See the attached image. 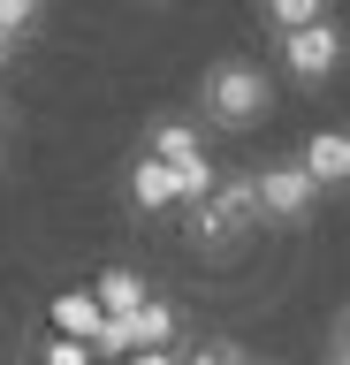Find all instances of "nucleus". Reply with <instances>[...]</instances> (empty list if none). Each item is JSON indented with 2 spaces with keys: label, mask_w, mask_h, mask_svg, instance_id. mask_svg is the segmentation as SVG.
<instances>
[{
  "label": "nucleus",
  "mask_w": 350,
  "mask_h": 365,
  "mask_svg": "<svg viewBox=\"0 0 350 365\" xmlns=\"http://www.w3.org/2000/svg\"><path fill=\"white\" fill-rule=\"evenodd\" d=\"M8 61H16V53H8V46H0V76H8Z\"/></svg>",
  "instance_id": "nucleus-15"
},
{
  "label": "nucleus",
  "mask_w": 350,
  "mask_h": 365,
  "mask_svg": "<svg viewBox=\"0 0 350 365\" xmlns=\"http://www.w3.org/2000/svg\"><path fill=\"white\" fill-rule=\"evenodd\" d=\"M236 365H267V358H252V350H244V358H236Z\"/></svg>",
  "instance_id": "nucleus-16"
},
{
  "label": "nucleus",
  "mask_w": 350,
  "mask_h": 365,
  "mask_svg": "<svg viewBox=\"0 0 350 365\" xmlns=\"http://www.w3.org/2000/svg\"><path fill=\"white\" fill-rule=\"evenodd\" d=\"M38 365H99V358H92V342H69V335H53L46 350H38Z\"/></svg>",
  "instance_id": "nucleus-13"
},
{
  "label": "nucleus",
  "mask_w": 350,
  "mask_h": 365,
  "mask_svg": "<svg viewBox=\"0 0 350 365\" xmlns=\"http://www.w3.org/2000/svg\"><path fill=\"white\" fill-rule=\"evenodd\" d=\"M312 205H320V190L297 175V160H274V168H259V175H252V213H267V221L297 228Z\"/></svg>",
  "instance_id": "nucleus-3"
},
{
  "label": "nucleus",
  "mask_w": 350,
  "mask_h": 365,
  "mask_svg": "<svg viewBox=\"0 0 350 365\" xmlns=\"http://www.w3.org/2000/svg\"><path fill=\"white\" fill-rule=\"evenodd\" d=\"M53 327H61L69 342H92V335H99V304H92V289H61V297H53Z\"/></svg>",
  "instance_id": "nucleus-9"
},
{
  "label": "nucleus",
  "mask_w": 350,
  "mask_h": 365,
  "mask_svg": "<svg viewBox=\"0 0 350 365\" xmlns=\"http://www.w3.org/2000/svg\"><path fill=\"white\" fill-rule=\"evenodd\" d=\"M297 175L312 182V190H335V182L350 175V137H335V130L304 137V153H297Z\"/></svg>",
  "instance_id": "nucleus-5"
},
{
  "label": "nucleus",
  "mask_w": 350,
  "mask_h": 365,
  "mask_svg": "<svg viewBox=\"0 0 350 365\" xmlns=\"http://www.w3.org/2000/svg\"><path fill=\"white\" fill-rule=\"evenodd\" d=\"M145 297H153V289H145L138 267H107V274H99V289H92V304H99V319H130Z\"/></svg>",
  "instance_id": "nucleus-7"
},
{
  "label": "nucleus",
  "mask_w": 350,
  "mask_h": 365,
  "mask_svg": "<svg viewBox=\"0 0 350 365\" xmlns=\"http://www.w3.org/2000/svg\"><path fill=\"white\" fill-rule=\"evenodd\" d=\"M236 358H244L236 335H198L190 350H175V365H236Z\"/></svg>",
  "instance_id": "nucleus-11"
},
{
  "label": "nucleus",
  "mask_w": 350,
  "mask_h": 365,
  "mask_svg": "<svg viewBox=\"0 0 350 365\" xmlns=\"http://www.w3.org/2000/svg\"><path fill=\"white\" fill-rule=\"evenodd\" d=\"M252 221H259V213H252V175H221L206 198L190 205V244L229 251V244H244V228H252Z\"/></svg>",
  "instance_id": "nucleus-2"
},
{
  "label": "nucleus",
  "mask_w": 350,
  "mask_h": 365,
  "mask_svg": "<svg viewBox=\"0 0 350 365\" xmlns=\"http://www.w3.org/2000/svg\"><path fill=\"white\" fill-rule=\"evenodd\" d=\"M122 327H130V350H175V327H183V319H175V304L145 297V304L122 319Z\"/></svg>",
  "instance_id": "nucleus-8"
},
{
  "label": "nucleus",
  "mask_w": 350,
  "mask_h": 365,
  "mask_svg": "<svg viewBox=\"0 0 350 365\" xmlns=\"http://www.w3.org/2000/svg\"><path fill=\"white\" fill-rule=\"evenodd\" d=\"M198 99H206V114L221 122V130H252L259 114L274 107V84H267V68H259V61H244V53H221V61L206 68Z\"/></svg>",
  "instance_id": "nucleus-1"
},
{
  "label": "nucleus",
  "mask_w": 350,
  "mask_h": 365,
  "mask_svg": "<svg viewBox=\"0 0 350 365\" xmlns=\"http://www.w3.org/2000/svg\"><path fill=\"white\" fill-rule=\"evenodd\" d=\"M122 365H175V350H130Z\"/></svg>",
  "instance_id": "nucleus-14"
},
{
  "label": "nucleus",
  "mask_w": 350,
  "mask_h": 365,
  "mask_svg": "<svg viewBox=\"0 0 350 365\" xmlns=\"http://www.w3.org/2000/svg\"><path fill=\"white\" fill-rule=\"evenodd\" d=\"M38 31V0H0V46L16 53V38Z\"/></svg>",
  "instance_id": "nucleus-12"
},
{
  "label": "nucleus",
  "mask_w": 350,
  "mask_h": 365,
  "mask_svg": "<svg viewBox=\"0 0 350 365\" xmlns=\"http://www.w3.org/2000/svg\"><path fill=\"white\" fill-rule=\"evenodd\" d=\"M130 198H138V213H168V205H183V190H175V175L153 153H138L130 160Z\"/></svg>",
  "instance_id": "nucleus-6"
},
{
  "label": "nucleus",
  "mask_w": 350,
  "mask_h": 365,
  "mask_svg": "<svg viewBox=\"0 0 350 365\" xmlns=\"http://www.w3.org/2000/svg\"><path fill=\"white\" fill-rule=\"evenodd\" d=\"M282 61H289V76H304V84L335 76V61H343V31H335V16L312 23V31H289V38H282Z\"/></svg>",
  "instance_id": "nucleus-4"
},
{
  "label": "nucleus",
  "mask_w": 350,
  "mask_h": 365,
  "mask_svg": "<svg viewBox=\"0 0 350 365\" xmlns=\"http://www.w3.org/2000/svg\"><path fill=\"white\" fill-rule=\"evenodd\" d=\"M267 23H274V38H289V31L327 23V8H320V0H274V8H267Z\"/></svg>",
  "instance_id": "nucleus-10"
}]
</instances>
